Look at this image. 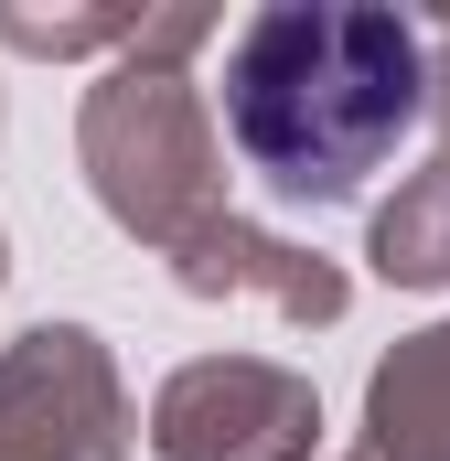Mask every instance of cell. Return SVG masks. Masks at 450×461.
Listing matches in <instances>:
<instances>
[{
  "label": "cell",
  "instance_id": "cell-1",
  "mask_svg": "<svg viewBox=\"0 0 450 461\" xmlns=\"http://www.w3.org/2000/svg\"><path fill=\"white\" fill-rule=\"evenodd\" d=\"M215 118L279 204L333 215L429 118V22L364 0H268L225 32Z\"/></svg>",
  "mask_w": 450,
  "mask_h": 461
},
{
  "label": "cell",
  "instance_id": "cell-2",
  "mask_svg": "<svg viewBox=\"0 0 450 461\" xmlns=\"http://www.w3.org/2000/svg\"><path fill=\"white\" fill-rule=\"evenodd\" d=\"M204 43H225L215 11H150V32L118 54L76 108V172L118 236H140L161 268L236 226L225 204V118L183 76Z\"/></svg>",
  "mask_w": 450,
  "mask_h": 461
},
{
  "label": "cell",
  "instance_id": "cell-3",
  "mask_svg": "<svg viewBox=\"0 0 450 461\" xmlns=\"http://www.w3.org/2000/svg\"><path fill=\"white\" fill-rule=\"evenodd\" d=\"M150 461H311L322 451V397L301 365L268 354H194L150 397Z\"/></svg>",
  "mask_w": 450,
  "mask_h": 461
},
{
  "label": "cell",
  "instance_id": "cell-4",
  "mask_svg": "<svg viewBox=\"0 0 450 461\" xmlns=\"http://www.w3.org/2000/svg\"><path fill=\"white\" fill-rule=\"evenodd\" d=\"M140 419L118 354L86 322H32L0 344V461H129Z\"/></svg>",
  "mask_w": 450,
  "mask_h": 461
},
{
  "label": "cell",
  "instance_id": "cell-5",
  "mask_svg": "<svg viewBox=\"0 0 450 461\" xmlns=\"http://www.w3.org/2000/svg\"><path fill=\"white\" fill-rule=\"evenodd\" d=\"M172 279L194 290V301H268L279 322H301V333H322V322H343V301H354V279H343L322 247H301V236L279 226H236L204 236L194 258H172Z\"/></svg>",
  "mask_w": 450,
  "mask_h": 461
},
{
  "label": "cell",
  "instance_id": "cell-6",
  "mask_svg": "<svg viewBox=\"0 0 450 461\" xmlns=\"http://www.w3.org/2000/svg\"><path fill=\"white\" fill-rule=\"evenodd\" d=\"M364 461H450V322L408 333L364 375Z\"/></svg>",
  "mask_w": 450,
  "mask_h": 461
},
{
  "label": "cell",
  "instance_id": "cell-7",
  "mask_svg": "<svg viewBox=\"0 0 450 461\" xmlns=\"http://www.w3.org/2000/svg\"><path fill=\"white\" fill-rule=\"evenodd\" d=\"M364 268H375L386 290H450V150H429V161L397 183V204H375Z\"/></svg>",
  "mask_w": 450,
  "mask_h": 461
},
{
  "label": "cell",
  "instance_id": "cell-8",
  "mask_svg": "<svg viewBox=\"0 0 450 461\" xmlns=\"http://www.w3.org/2000/svg\"><path fill=\"white\" fill-rule=\"evenodd\" d=\"M140 32H150V11H32V0H0V43L11 54H54V65L65 54H108L118 65Z\"/></svg>",
  "mask_w": 450,
  "mask_h": 461
},
{
  "label": "cell",
  "instance_id": "cell-9",
  "mask_svg": "<svg viewBox=\"0 0 450 461\" xmlns=\"http://www.w3.org/2000/svg\"><path fill=\"white\" fill-rule=\"evenodd\" d=\"M429 118H440V150H450V11L429 22Z\"/></svg>",
  "mask_w": 450,
  "mask_h": 461
},
{
  "label": "cell",
  "instance_id": "cell-10",
  "mask_svg": "<svg viewBox=\"0 0 450 461\" xmlns=\"http://www.w3.org/2000/svg\"><path fill=\"white\" fill-rule=\"evenodd\" d=\"M0 279H11V247H0Z\"/></svg>",
  "mask_w": 450,
  "mask_h": 461
},
{
  "label": "cell",
  "instance_id": "cell-11",
  "mask_svg": "<svg viewBox=\"0 0 450 461\" xmlns=\"http://www.w3.org/2000/svg\"><path fill=\"white\" fill-rule=\"evenodd\" d=\"M354 461H364V451H354Z\"/></svg>",
  "mask_w": 450,
  "mask_h": 461
}]
</instances>
